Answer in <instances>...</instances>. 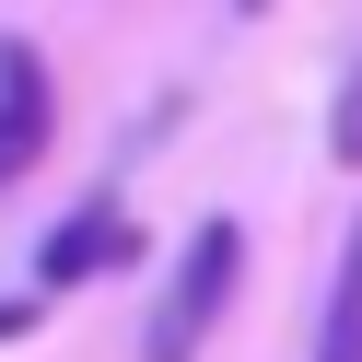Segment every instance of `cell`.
<instances>
[{
	"label": "cell",
	"instance_id": "obj_1",
	"mask_svg": "<svg viewBox=\"0 0 362 362\" xmlns=\"http://www.w3.org/2000/svg\"><path fill=\"white\" fill-rule=\"evenodd\" d=\"M234 281H245V234L234 222H199L175 281H164V304H152V327H141V362H199L211 327H222V304H234Z\"/></svg>",
	"mask_w": 362,
	"mask_h": 362
},
{
	"label": "cell",
	"instance_id": "obj_2",
	"mask_svg": "<svg viewBox=\"0 0 362 362\" xmlns=\"http://www.w3.org/2000/svg\"><path fill=\"white\" fill-rule=\"evenodd\" d=\"M35 152H47V59L24 35H0V187L35 175Z\"/></svg>",
	"mask_w": 362,
	"mask_h": 362
},
{
	"label": "cell",
	"instance_id": "obj_3",
	"mask_svg": "<svg viewBox=\"0 0 362 362\" xmlns=\"http://www.w3.org/2000/svg\"><path fill=\"white\" fill-rule=\"evenodd\" d=\"M129 245H141V234H129V211H117V199H82V211L47 234L35 281H47V292H71V281H94V269H129Z\"/></svg>",
	"mask_w": 362,
	"mask_h": 362
},
{
	"label": "cell",
	"instance_id": "obj_4",
	"mask_svg": "<svg viewBox=\"0 0 362 362\" xmlns=\"http://www.w3.org/2000/svg\"><path fill=\"white\" fill-rule=\"evenodd\" d=\"M315 362H362V222L339 245V281H327V327H315Z\"/></svg>",
	"mask_w": 362,
	"mask_h": 362
},
{
	"label": "cell",
	"instance_id": "obj_5",
	"mask_svg": "<svg viewBox=\"0 0 362 362\" xmlns=\"http://www.w3.org/2000/svg\"><path fill=\"white\" fill-rule=\"evenodd\" d=\"M327 152H339V164H362V59H351V82H339V117H327Z\"/></svg>",
	"mask_w": 362,
	"mask_h": 362
},
{
	"label": "cell",
	"instance_id": "obj_6",
	"mask_svg": "<svg viewBox=\"0 0 362 362\" xmlns=\"http://www.w3.org/2000/svg\"><path fill=\"white\" fill-rule=\"evenodd\" d=\"M245 12H257V0H245Z\"/></svg>",
	"mask_w": 362,
	"mask_h": 362
}]
</instances>
